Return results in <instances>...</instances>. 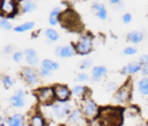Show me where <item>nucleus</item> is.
Returning <instances> with one entry per match:
<instances>
[{
  "mask_svg": "<svg viewBox=\"0 0 148 126\" xmlns=\"http://www.w3.org/2000/svg\"><path fill=\"white\" fill-rule=\"evenodd\" d=\"M16 1H21V0H16Z\"/></svg>",
  "mask_w": 148,
  "mask_h": 126,
  "instance_id": "37998d69",
  "label": "nucleus"
},
{
  "mask_svg": "<svg viewBox=\"0 0 148 126\" xmlns=\"http://www.w3.org/2000/svg\"><path fill=\"white\" fill-rule=\"evenodd\" d=\"M88 80H90V75H87L86 72H80L76 75V81H79V83H86Z\"/></svg>",
  "mask_w": 148,
  "mask_h": 126,
  "instance_id": "f704fd0d",
  "label": "nucleus"
},
{
  "mask_svg": "<svg viewBox=\"0 0 148 126\" xmlns=\"http://www.w3.org/2000/svg\"><path fill=\"white\" fill-rule=\"evenodd\" d=\"M54 100L56 102H69L72 99V91L67 84H54L53 86Z\"/></svg>",
  "mask_w": 148,
  "mask_h": 126,
  "instance_id": "9b49d317",
  "label": "nucleus"
},
{
  "mask_svg": "<svg viewBox=\"0 0 148 126\" xmlns=\"http://www.w3.org/2000/svg\"><path fill=\"white\" fill-rule=\"evenodd\" d=\"M7 126H25V117H23L22 114H12V115H10L7 119Z\"/></svg>",
  "mask_w": 148,
  "mask_h": 126,
  "instance_id": "4be33fe9",
  "label": "nucleus"
},
{
  "mask_svg": "<svg viewBox=\"0 0 148 126\" xmlns=\"http://www.w3.org/2000/svg\"><path fill=\"white\" fill-rule=\"evenodd\" d=\"M140 71H141V64L133 61V63H128L126 65H124L121 68L120 73L122 76H133V75L140 73Z\"/></svg>",
  "mask_w": 148,
  "mask_h": 126,
  "instance_id": "dca6fc26",
  "label": "nucleus"
},
{
  "mask_svg": "<svg viewBox=\"0 0 148 126\" xmlns=\"http://www.w3.org/2000/svg\"><path fill=\"white\" fill-rule=\"evenodd\" d=\"M40 67L45 68V69L50 71V72H56V71H58L60 65H58V63L53 61V60H50V59H44L42 61H41V65H40Z\"/></svg>",
  "mask_w": 148,
  "mask_h": 126,
  "instance_id": "bb28decb",
  "label": "nucleus"
},
{
  "mask_svg": "<svg viewBox=\"0 0 148 126\" xmlns=\"http://www.w3.org/2000/svg\"><path fill=\"white\" fill-rule=\"evenodd\" d=\"M71 91L72 98H75L77 100H82L87 95H90V88L87 86H73V88H71Z\"/></svg>",
  "mask_w": 148,
  "mask_h": 126,
  "instance_id": "6ab92c4d",
  "label": "nucleus"
},
{
  "mask_svg": "<svg viewBox=\"0 0 148 126\" xmlns=\"http://www.w3.org/2000/svg\"><path fill=\"white\" fill-rule=\"evenodd\" d=\"M27 125L29 126H49L48 123V118L44 115V113H41L38 110L33 111L29 118H27Z\"/></svg>",
  "mask_w": 148,
  "mask_h": 126,
  "instance_id": "f8f14e48",
  "label": "nucleus"
},
{
  "mask_svg": "<svg viewBox=\"0 0 148 126\" xmlns=\"http://www.w3.org/2000/svg\"><path fill=\"white\" fill-rule=\"evenodd\" d=\"M19 14V1L16 0H0V16L14 18Z\"/></svg>",
  "mask_w": 148,
  "mask_h": 126,
  "instance_id": "1a4fd4ad",
  "label": "nucleus"
},
{
  "mask_svg": "<svg viewBox=\"0 0 148 126\" xmlns=\"http://www.w3.org/2000/svg\"><path fill=\"white\" fill-rule=\"evenodd\" d=\"M109 4L114 5V7H117V8H122L124 7V4H122V0H108Z\"/></svg>",
  "mask_w": 148,
  "mask_h": 126,
  "instance_id": "4c0bfd02",
  "label": "nucleus"
},
{
  "mask_svg": "<svg viewBox=\"0 0 148 126\" xmlns=\"http://www.w3.org/2000/svg\"><path fill=\"white\" fill-rule=\"evenodd\" d=\"M10 104L14 108H22L26 106V92L22 90V88H18V90L14 92V95L10 98Z\"/></svg>",
  "mask_w": 148,
  "mask_h": 126,
  "instance_id": "ddd939ff",
  "label": "nucleus"
},
{
  "mask_svg": "<svg viewBox=\"0 0 148 126\" xmlns=\"http://www.w3.org/2000/svg\"><path fill=\"white\" fill-rule=\"evenodd\" d=\"M38 73H40V77L41 79H49L50 76H52V73L50 71H48V69H45V68L40 67V69H38Z\"/></svg>",
  "mask_w": 148,
  "mask_h": 126,
  "instance_id": "72a5a7b5",
  "label": "nucleus"
},
{
  "mask_svg": "<svg viewBox=\"0 0 148 126\" xmlns=\"http://www.w3.org/2000/svg\"><path fill=\"white\" fill-rule=\"evenodd\" d=\"M118 87H120V84L117 83V81L114 80H109L106 84H105V90L108 91V92H116L117 90H118Z\"/></svg>",
  "mask_w": 148,
  "mask_h": 126,
  "instance_id": "c85d7f7f",
  "label": "nucleus"
},
{
  "mask_svg": "<svg viewBox=\"0 0 148 126\" xmlns=\"http://www.w3.org/2000/svg\"><path fill=\"white\" fill-rule=\"evenodd\" d=\"M145 38L143 31H140V30H133V31H129L126 34V41L130 42L132 45H137V44H141Z\"/></svg>",
  "mask_w": 148,
  "mask_h": 126,
  "instance_id": "aec40b11",
  "label": "nucleus"
},
{
  "mask_svg": "<svg viewBox=\"0 0 148 126\" xmlns=\"http://www.w3.org/2000/svg\"><path fill=\"white\" fill-rule=\"evenodd\" d=\"M91 65H92V60L83 59L80 61V64H79V68H80V69H88V68H91Z\"/></svg>",
  "mask_w": 148,
  "mask_h": 126,
  "instance_id": "473e14b6",
  "label": "nucleus"
},
{
  "mask_svg": "<svg viewBox=\"0 0 148 126\" xmlns=\"http://www.w3.org/2000/svg\"><path fill=\"white\" fill-rule=\"evenodd\" d=\"M48 110H49V114L52 118H56V119H65L68 117V114L71 113L72 103L71 100L69 102H56L54 100L50 106H45Z\"/></svg>",
  "mask_w": 148,
  "mask_h": 126,
  "instance_id": "423d86ee",
  "label": "nucleus"
},
{
  "mask_svg": "<svg viewBox=\"0 0 148 126\" xmlns=\"http://www.w3.org/2000/svg\"><path fill=\"white\" fill-rule=\"evenodd\" d=\"M37 3L36 0H21L19 1V12L22 14H30L36 11Z\"/></svg>",
  "mask_w": 148,
  "mask_h": 126,
  "instance_id": "412c9836",
  "label": "nucleus"
},
{
  "mask_svg": "<svg viewBox=\"0 0 148 126\" xmlns=\"http://www.w3.org/2000/svg\"><path fill=\"white\" fill-rule=\"evenodd\" d=\"M44 35L46 38V44H53V42H57L60 40V34L58 31L54 29V27H49V29H45L44 30Z\"/></svg>",
  "mask_w": 148,
  "mask_h": 126,
  "instance_id": "5701e85b",
  "label": "nucleus"
},
{
  "mask_svg": "<svg viewBox=\"0 0 148 126\" xmlns=\"http://www.w3.org/2000/svg\"><path fill=\"white\" fill-rule=\"evenodd\" d=\"M0 29H3V30H5V31H8V30H12L14 26L11 25V22H10L7 18H0Z\"/></svg>",
  "mask_w": 148,
  "mask_h": 126,
  "instance_id": "7c9ffc66",
  "label": "nucleus"
},
{
  "mask_svg": "<svg viewBox=\"0 0 148 126\" xmlns=\"http://www.w3.org/2000/svg\"><path fill=\"white\" fill-rule=\"evenodd\" d=\"M97 119L101 126H121L124 121V114L121 108L103 107L99 110Z\"/></svg>",
  "mask_w": 148,
  "mask_h": 126,
  "instance_id": "f257e3e1",
  "label": "nucleus"
},
{
  "mask_svg": "<svg viewBox=\"0 0 148 126\" xmlns=\"http://www.w3.org/2000/svg\"><path fill=\"white\" fill-rule=\"evenodd\" d=\"M23 54H25L23 60L26 61L27 67H34V68H36L37 65H38V63H40V59H38V54H37V52L34 49L29 48V49L23 50Z\"/></svg>",
  "mask_w": 148,
  "mask_h": 126,
  "instance_id": "a211bd4d",
  "label": "nucleus"
},
{
  "mask_svg": "<svg viewBox=\"0 0 148 126\" xmlns=\"http://www.w3.org/2000/svg\"><path fill=\"white\" fill-rule=\"evenodd\" d=\"M34 96H36L38 104H41V106H50V104L54 102L53 86L38 87V88L34 91Z\"/></svg>",
  "mask_w": 148,
  "mask_h": 126,
  "instance_id": "0eeeda50",
  "label": "nucleus"
},
{
  "mask_svg": "<svg viewBox=\"0 0 148 126\" xmlns=\"http://www.w3.org/2000/svg\"><path fill=\"white\" fill-rule=\"evenodd\" d=\"M60 25L67 29V30H77L82 27V23H80V18L73 10L68 8V10H64L61 15H60Z\"/></svg>",
  "mask_w": 148,
  "mask_h": 126,
  "instance_id": "39448f33",
  "label": "nucleus"
},
{
  "mask_svg": "<svg viewBox=\"0 0 148 126\" xmlns=\"http://www.w3.org/2000/svg\"><path fill=\"white\" fill-rule=\"evenodd\" d=\"M15 52V46L12 44H7V45L3 48V54L4 56H11V54Z\"/></svg>",
  "mask_w": 148,
  "mask_h": 126,
  "instance_id": "c9c22d12",
  "label": "nucleus"
},
{
  "mask_svg": "<svg viewBox=\"0 0 148 126\" xmlns=\"http://www.w3.org/2000/svg\"><path fill=\"white\" fill-rule=\"evenodd\" d=\"M5 125H7V122H5L4 117H1V115H0V126H5Z\"/></svg>",
  "mask_w": 148,
  "mask_h": 126,
  "instance_id": "a19ab883",
  "label": "nucleus"
},
{
  "mask_svg": "<svg viewBox=\"0 0 148 126\" xmlns=\"http://www.w3.org/2000/svg\"><path fill=\"white\" fill-rule=\"evenodd\" d=\"M136 53H137V49H136L135 46H126V48H124V50H122V54H124V56H135Z\"/></svg>",
  "mask_w": 148,
  "mask_h": 126,
  "instance_id": "2f4dec72",
  "label": "nucleus"
},
{
  "mask_svg": "<svg viewBox=\"0 0 148 126\" xmlns=\"http://www.w3.org/2000/svg\"><path fill=\"white\" fill-rule=\"evenodd\" d=\"M75 46L73 44H68V45H60L54 49V56L58 59H71L75 56Z\"/></svg>",
  "mask_w": 148,
  "mask_h": 126,
  "instance_id": "4468645a",
  "label": "nucleus"
},
{
  "mask_svg": "<svg viewBox=\"0 0 148 126\" xmlns=\"http://www.w3.org/2000/svg\"><path fill=\"white\" fill-rule=\"evenodd\" d=\"M61 12H63L61 7H56V8H53L52 11H50V14H49V25L52 27L60 25V15H61Z\"/></svg>",
  "mask_w": 148,
  "mask_h": 126,
  "instance_id": "b1692460",
  "label": "nucleus"
},
{
  "mask_svg": "<svg viewBox=\"0 0 148 126\" xmlns=\"http://www.w3.org/2000/svg\"><path fill=\"white\" fill-rule=\"evenodd\" d=\"M132 94H133V84L130 80H128L118 87V90L114 92L113 102L118 106H126L132 100Z\"/></svg>",
  "mask_w": 148,
  "mask_h": 126,
  "instance_id": "7ed1b4c3",
  "label": "nucleus"
},
{
  "mask_svg": "<svg viewBox=\"0 0 148 126\" xmlns=\"http://www.w3.org/2000/svg\"><path fill=\"white\" fill-rule=\"evenodd\" d=\"M91 10H92V12L95 14V16L101 20H106L109 16V12H108V8H106V5L101 3V1H95L92 3L91 5Z\"/></svg>",
  "mask_w": 148,
  "mask_h": 126,
  "instance_id": "f3484780",
  "label": "nucleus"
},
{
  "mask_svg": "<svg viewBox=\"0 0 148 126\" xmlns=\"http://www.w3.org/2000/svg\"><path fill=\"white\" fill-rule=\"evenodd\" d=\"M65 125L67 126H88V121L84 118L83 113L79 107H73L71 113L65 118Z\"/></svg>",
  "mask_w": 148,
  "mask_h": 126,
  "instance_id": "9d476101",
  "label": "nucleus"
},
{
  "mask_svg": "<svg viewBox=\"0 0 148 126\" xmlns=\"http://www.w3.org/2000/svg\"><path fill=\"white\" fill-rule=\"evenodd\" d=\"M79 108H80V111L83 113L84 118L88 122L95 121V119L98 118L99 110H101V107L98 106V103L91 98L90 95H87L86 98H83L82 100H79Z\"/></svg>",
  "mask_w": 148,
  "mask_h": 126,
  "instance_id": "f03ea898",
  "label": "nucleus"
},
{
  "mask_svg": "<svg viewBox=\"0 0 148 126\" xmlns=\"http://www.w3.org/2000/svg\"><path fill=\"white\" fill-rule=\"evenodd\" d=\"M136 126H148V122H140V123H137Z\"/></svg>",
  "mask_w": 148,
  "mask_h": 126,
  "instance_id": "79ce46f5",
  "label": "nucleus"
},
{
  "mask_svg": "<svg viewBox=\"0 0 148 126\" xmlns=\"http://www.w3.org/2000/svg\"><path fill=\"white\" fill-rule=\"evenodd\" d=\"M132 19H133V15H132L130 12H125L124 15H122L121 20H122V23H124V25H129V23L132 22Z\"/></svg>",
  "mask_w": 148,
  "mask_h": 126,
  "instance_id": "e433bc0d",
  "label": "nucleus"
},
{
  "mask_svg": "<svg viewBox=\"0 0 148 126\" xmlns=\"http://www.w3.org/2000/svg\"><path fill=\"white\" fill-rule=\"evenodd\" d=\"M140 73H141L143 76L148 77V65H141V71H140Z\"/></svg>",
  "mask_w": 148,
  "mask_h": 126,
  "instance_id": "ea45409f",
  "label": "nucleus"
},
{
  "mask_svg": "<svg viewBox=\"0 0 148 126\" xmlns=\"http://www.w3.org/2000/svg\"><path fill=\"white\" fill-rule=\"evenodd\" d=\"M139 63L141 65H148V54H141L139 59Z\"/></svg>",
  "mask_w": 148,
  "mask_h": 126,
  "instance_id": "58836bf2",
  "label": "nucleus"
},
{
  "mask_svg": "<svg viewBox=\"0 0 148 126\" xmlns=\"http://www.w3.org/2000/svg\"><path fill=\"white\" fill-rule=\"evenodd\" d=\"M0 83H1V86L4 88H11V87L15 86V79L12 76H10V75H1Z\"/></svg>",
  "mask_w": 148,
  "mask_h": 126,
  "instance_id": "cd10ccee",
  "label": "nucleus"
},
{
  "mask_svg": "<svg viewBox=\"0 0 148 126\" xmlns=\"http://www.w3.org/2000/svg\"><path fill=\"white\" fill-rule=\"evenodd\" d=\"M11 57H12V61L14 63H22V60L23 57H25V54H23V50H15L12 54H11Z\"/></svg>",
  "mask_w": 148,
  "mask_h": 126,
  "instance_id": "c756f323",
  "label": "nucleus"
},
{
  "mask_svg": "<svg viewBox=\"0 0 148 126\" xmlns=\"http://www.w3.org/2000/svg\"><path fill=\"white\" fill-rule=\"evenodd\" d=\"M136 88H137L140 95L148 96V77H145V76L140 77L139 80H137V83H136Z\"/></svg>",
  "mask_w": 148,
  "mask_h": 126,
  "instance_id": "393cba45",
  "label": "nucleus"
},
{
  "mask_svg": "<svg viewBox=\"0 0 148 126\" xmlns=\"http://www.w3.org/2000/svg\"><path fill=\"white\" fill-rule=\"evenodd\" d=\"M21 77L29 87H37L41 83L38 69H36L34 67H23L21 69Z\"/></svg>",
  "mask_w": 148,
  "mask_h": 126,
  "instance_id": "6e6552de",
  "label": "nucleus"
},
{
  "mask_svg": "<svg viewBox=\"0 0 148 126\" xmlns=\"http://www.w3.org/2000/svg\"><path fill=\"white\" fill-rule=\"evenodd\" d=\"M108 68L105 65H95V67L91 68V75H90V80L97 83V81H101L102 79L108 76Z\"/></svg>",
  "mask_w": 148,
  "mask_h": 126,
  "instance_id": "2eb2a0df",
  "label": "nucleus"
},
{
  "mask_svg": "<svg viewBox=\"0 0 148 126\" xmlns=\"http://www.w3.org/2000/svg\"><path fill=\"white\" fill-rule=\"evenodd\" d=\"M73 46H75V53L76 54L88 56L94 50V37L91 35L90 33H83L79 35Z\"/></svg>",
  "mask_w": 148,
  "mask_h": 126,
  "instance_id": "20e7f679",
  "label": "nucleus"
},
{
  "mask_svg": "<svg viewBox=\"0 0 148 126\" xmlns=\"http://www.w3.org/2000/svg\"><path fill=\"white\" fill-rule=\"evenodd\" d=\"M36 27V23L33 22V20H29V22H23L21 23V25H18V26H15L12 29L15 33H26V31H30V30H33Z\"/></svg>",
  "mask_w": 148,
  "mask_h": 126,
  "instance_id": "a878e982",
  "label": "nucleus"
}]
</instances>
